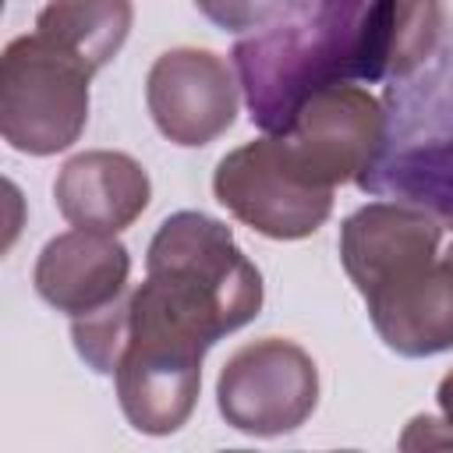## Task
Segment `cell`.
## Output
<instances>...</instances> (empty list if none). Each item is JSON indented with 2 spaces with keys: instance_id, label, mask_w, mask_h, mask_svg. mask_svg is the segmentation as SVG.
Returning a JSON list of instances; mask_svg holds the SVG:
<instances>
[{
  "instance_id": "obj_1",
  "label": "cell",
  "mask_w": 453,
  "mask_h": 453,
  "mask_svg": "<svg viewBox=\"0 0 453 453\" xmlns=\"http://www.w3.org/2000/svg\"><path fill=\"white\" fill-rule=\"evenodd\" d=\"M258 308L262 273L237 248L230 226L184 209L159 223L145 283L78 315L71 340L96 375H113L131 428L170 435L195 411L205 350L248 326Z\"/></svg>"
},
{
  "instance_id": "obj_2",
  "label": "cell",
  "mask_w": 453,
  "mask_h": 453,
  "mask_svg": "<svg viewBox=\"0 0 453 453\" xmlns=\"http://www.w3.org/2000/svg\"><path fill=\"white\" fill-rule=\"evenodd\" d=\"M442 0H315L234 46V71L265 134L329 85H375L418 71L446 39Z\"/></svg>"
},
{
  "instance_id": "obj_3",
  "label": "cell",
  "mask_w": 453,
  "mask_h": 453,
  "mask_svg": "<svg viewBox=\"0 0 453 453\" xmlns=\"http://www.w3.org/2000/svg\"><path fill=\"white\" fill-rule=\"evenodd\" d=\"M386 134L357 188L453 223V39L382 92Z\"/></svg>"
},
{
  "instance_id": "obj_4",
  "label": "cell",
  "mask_w": 453,
  "mask_h": 453,
  "mask_svg": "<svg viewBox=\"0 0 453 453\" xmlns=\"http://www.w3.org/2000/svg\"><path fill=\"white\" fill-rule=\"evenodd\" d=\"M92 71L46 35H18L0 57V134L28 156L78 142L88 120Z\"/></svg>"
},
{
  "instance_id": "obj_5",
  "label": "cell",
  "mask_w": 453,
  "mask_h": 453,
  "mask_svg": "<svg viewBox=\"0 0 453 453\" xmlns=\"http://www.w3.org/2000/svg\"><path fill=\"white\" fill-rule=\"evenodd\" d=\"M382 134V99L365 85H329L301 103L276 142L294 173L322 191H336V184H357V177L375 163Z\"/></svg>"
},
{
  "instance_id": "obj_6",
  "label": "cell",
  "mask_w": 453,
  "mask_h": 453,
  "mask_svg": "<svg viewBox=\"0 0 453 453\" xmlns=\"http://www.w3.org/2000/svg\"><path fill=\"white\" fill-rule=\"evenodd\" d=\"M216 403L244 435H283L301 428L319 403V368L304 347L262 336L230 354L216 379Z\"/></svg>"
},
{
  "instance_id": "obj_7",
  "label": "cell",
  "mask_w": 453,
  "mask_h": 453,
  "mask_svg": "<svg viewBox=\"0 0 453 453\" xmlns=\"http://www.w3.org/2000/svg\"><path fill=\"white\" fill-rule=\"evenodd\" d=\"M212 191L230 216L273 241L308 237L333 212V191L294 173L276 134H262L226 152L212 173Z\"/></svg>"
},
{
  "instance_id": "obj_8",
  "label": "cell",
  "mask_w": 453,
  "mask_h": 453,
  "mask_svg": "<svg viewBox=\"0 0 453 453\" xmlns=\"http://www.w3.org/2000/svg\"><path fill=\"white\" fill-rule=\"evenodd\" d=\"M234 74L212 50L177 46L159 53L145 78V103L159 134L184 149L216 142L237 117L241 81Z\"/></svg>"
},
{
  "instance_id": "obj_9",
  "label": "cell",
  "mask_w": 453,
  "mask_h": 453,
  "mask_svg": "<svg viewBox=\"0 0 453 453\" xmlns=\"http://www.w3.org/2000/svg\"><path fill=\"white\" fill-rule=\"evenodd\" d=\"M127 273H131V258L127 248L117 241V234L74 226L46 241L32 283L50 308L78 319L113 304L124 294Z\"/></svg>"
},
{
  "instance_id": "obj_10",
  "label": "cell",
  "mask_w": 453,
  "mask_h": 453,
  "mask_svg": "<svg viewBox=\"0 0 453 453\" xmlns=\"http://www.w3.org/2000/svg\"><path fill=\"white\" fill-rule=\"evenodd\" d=\"M382 343L403 357L453 350V241L407 280L365 301Z\"/></svg>"
},
{
  "instance_id": "obj_11",
  "label": "cell",
  "mask_w": 453,
  "mask_h": 453,
  "mask_svg": "<svg viewBox=\"0 0 453 453\" xmlns=\"http://www.w3.org/2000/svg\"><path fill=\"white\" fill-rule=\"evenodd\" d=\"M152 184L145 166L113 149H92L67 159L57 173L53 198L60 216L71 226H92V230H124L131 226L145 205H149Z\"/></svg>"
},
{
  "instance_id": "obj_12",
  "label": "cell",
  "mask_w": 453,
  "mask_h": 453,
  "mask_svg": "<svg viewBox=\"0 0 453 453\" xmlns=\"http://www.w3.org/2000/svg\"><path fill=\"white\" fill-rule=\"evenodd\" d=\"M131 18V0H50L35 18V32L96 74L120 53Z\"/></svg>"
},
{
  "instance_id": "obj_13",
  "label": "cell",
  "mask_w": 453,
  "mask_h": 453,
  "mask_svg": "<svg viewBox=\"0 0 453 453\" xmlns=\"http://www.w3.org/2000/svg\"><path fill=\"white\" fill-rule=\"evenodd\" d=\"M311 4L315 0H195V7L223 32H262Z\"/></svg>"
}]
</instances>
